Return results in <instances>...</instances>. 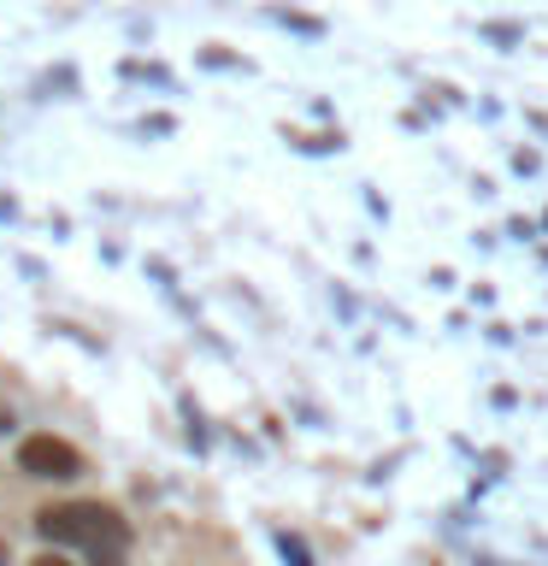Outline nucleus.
I'll return each instance as SVG.
<instances>
[{
  "label": "nucleus",
  "mask_w": 548,
  "mask_h": 566,
  "mask_svg": "<svg viewBox=\"0 0 548 566\" xmlns=\"http://www.w3.org/2000/svg\"><path fill=\"white\" fill-rule=\"evenodd\" d=\"M18 467H24L30 478H77L83 460H77V449H71V442H60V437H30L24 449H18Z\"/></svg>",
  "instance_id": "nucleus-2"
},
{
  "label": "nucleus",
  "mask_w": 548,
  "mask_h": 566,
  "mask_svg": "<svg viewBox=\"0 0 548 566\" xmlns=\"http://www.w3.org/2000/svg\"><path fill=\"white\" fill-rule=\"evenodd\" d=\"M35 566H71L65 555H42V560H35Z\"/></svg>",
  "instance_id": "nucleus-4"
},
{
  "label": "nucleus",
  "mask_w": 548,
  "mask_h": 566,
  "mask_svg": "<svg viewBox=\"0 0 548 566\" xmlns=\"http://www.w3.org/2000/svg\"><path fill=\"white\" fill-rule=\"evenodd\" d=\"M0 431H12V413H7V407H0Z\"/></svg>",
  "instance_id": "nucleus-5"
},
{
  "label": "nucleus",
  "mask_w": 548,
  "mask_h": 566,
  "mask_svg": "<svg viewBox=\"0 0 548 566\" xmlns=\"http://www.w3.org/2000/svg\"><path fill=\"white\" fill-rule=\"evenodd\" d=\"M283 555H289V560H295V566H313V560H307V548H301V543H295V537H283Z\"/></svg>",
  "instance_id": "nucleus-3"
},
{
  "label": "nucleus",
  "mask_w": 548,
  "mask_h": 566,
  "mask_svg": "<svg viewBox=\"0 0 548 566\" xmlns=\"http://www.w3.org/2000/svg\"><path fill=\"white\" fill-rule=\"evenodd\" d=\"M48 543H65V548H83L88 566H118L124 560V543H130V531L113 507L101 502H60V507H42V520H35Z\"/></svg>",
  "instance_id": "nucleus-1"
}]
</instances>
